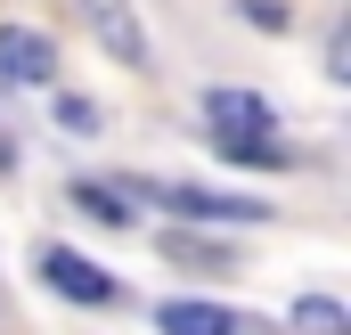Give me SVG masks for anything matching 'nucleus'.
<instances>
[{
  "label": "nucleus",
  "instance_id": "9",
  "mask_svg": "<svg viewBox=\"0 0 351 335\" xmlns=\"http://www.w3.org/2000/svg\"><path fill=\"white\" fill-rule=\"evenodd\" d=\"M164 253H172L180 270H229V262H237L229 246H204V238H180V229L164 238Z\"/></svg>",
  "mask_w": 351,
  "mask_h": 335
},
{
  "label": "nucleus",
  "instance_id": "11",
  "mask_svg": "<svg viewBox=\"0 0 351 335\" xmlns=\"http://www.w3.org/2000/svg\"><path fill=\"white\" fill-rule=\"evenodd\" d=\"M245 25H262V33H286V25H294V8H286V0H245Z\"/></svg>",
  "mask_w": 351,
  "mask_h": 335
},
{
  "label": "nucleus",
  "instance_id": "4",
  "mask_svg": "<svg viewBox=\"0 0 351 335\" xmlns=\"http://www.w3.org/2000/svg\"><path fill=\"white\" fill-rule=\"evenodd\" d=\"M58 74V41L41 25H0V82H49Z\"/></svg>",
  "mask_w": 351,
  "mask_h": 335
},
{
  "label": "nucleus",
  "instance_id": "1",
  "mask_svg": "<svg viewBox=\"0 0 351 335\" xmlns=\"http://www.w3.org/2000/svg\"><path fill=\"white\" fill-rule=\"evenodd\" d=\"M139 196H156V205H164V213H180V221H269L262 196H213V188H188V180L139 188Z\"/></svg>",
  "mask_w": 351,
  "mask_h": 335
},
{
  "label": "nucleus",
  "instance_id": "12",
  "mask_svg": "<svg viewBox=\"0 0 351 335\" xmlns=\"http://www.w3.org/2000/svg\"><path fill=\"white\" fill-rule=\"evenodd\" d=\"M58 123H66V131H98V106H90V98H58Z\"/></svg>",
  "mask_w": 351,
  "mask_h": 335
},
{
  "label": "nucleus",
  "instance_id": "5",
  "mask_svg": "<svg viewBox=\"0 0 351 335\" xmlns=\"http://www.w3.org/2000/svg\"><path fill=\"white\" fill-rule=\"evenodd\" d=\"M204 123L213 131H278V115H269V98H254V90H204Z\"/></svg>",
  "mask_w": 351,
  "mask_h": 335
},
{
  "label": "nucleus",
  "instance_id": "7",
  "mask_svg": "<svg viewBox=\"0 0 351 335\" xmlns=\"http://www.w3.org/2000/svg\"><path fill=\"white\" fill-rule=\"evenodd\" d=\"M213 148H221L229 164H254V172H286L294 164V148H286V139H262V131H213Z\"/></svg>",
  "mask_w": 351,
  "mask_h": 335
},
{
  "label": "nucleus",
  "instance_id": "8",
  "mask_svg": "<svg viewBox=\"0 0 351 335\" xmlns=\"http://www.w3.org/2000/svg\"><path fill=\"white\" fill-rule=\"evenodd\" d=\"M294 327H302V335H343L351 311H343V303H327V294H302V303H294Z\"/></svg>",
  "mask_w": 351,
  "mask_h": 335
},
{
  "label": "nucleus",
  "instance_id": "10",
  "mask_svg": "<svg viewBox=\"0 0 351 335\" xmlns=\"http://www.w3.org/2000/svg\"><path fill=\"white\" fill-rule=\"evenodd\" d=\"M74 205H82V213H98V221H114V229H123V221H131V205H123V196H114V188H74Z\"/></svg>",
  "mask_w": 351,
  "mask_h": 335
},
{
  "label": "nucleus",
  "instance_id": "2",
  "mask_svg": "<svg viewBox=\"0 0 351 335\" xmlns=\"http://www.w3.org/2000/svg\"><path fill=\"white\" fill-rule=\"evenodd\" d=\"M74 8H82V25L98 33V49H106L114 66H131V74L147 66V33H139V16H131V0H74Z\"/></svg>",
  "mask_w": 351,
  "mask_h": 335
},
{
  "label": "nucleus",
  "instance_id": "3",
  "mask_svg": "<svg viewBox=\"0 0 351 335\" xmlns=\"http://www.w3.org/2000/svg\"><path fill=\"white\" fill-rule=\"evenodd\" d=\"M41 278H49L66 303H90V311H98V303H114V278H106L90 253H74V246H41Z\"/></svg>",
  "mask_w": 351,
  "mask_h": 335
},
{
  "label": "nucleus",
  "instance_id": "6",
  "mask_svg": "<svg viewBox=\"0 0 351 335\" xmlns=\"http://www.w3.org/2000/svg\"><path fill=\"white\" fill-rule=\"evenodd\" d=\"M156 327L164 335H237L245 319L221 311V303H156Z\"/></svg>",
  "mask_w": 351,
  "mask_h": 335
}]
</instances>
